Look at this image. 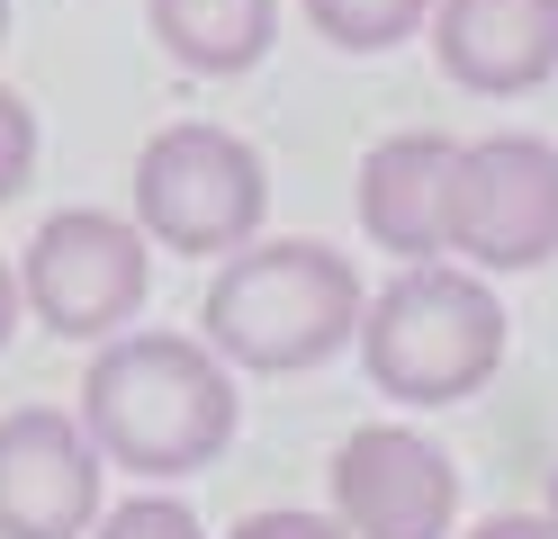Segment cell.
<instances>
[{
	"label": "cell",
	"mask_w": 558,
	"mask_h": 539,
	"mask_svg": "<svg viewBox=\"0 0 558 539\" xmlns=\"http://www.w3.org/2000/svg\"><path fill=\"white\" fill-rule=\"evenodd\" d=\"M82 422L109 467L126 477H198L217 467L234 441V369L217 359V342H190V333H109L82 378Z\"/></svg>",
	"instance_id": "cell-1"
},
{
	"label": "cell",
	"mask_w": 558,
	"mask_h": 539,
	"mask_svg": "<svg viewBox=\"0 0 558 539\" xmlns=\"http://www.w3.org/2000/svg\"><path fill=\"white\" fill-rule=\"evenodd\" d=\"M361 270L342 261L333 243H243L226 252V270L207 279V342H217L226 369L253 378H298L325 369V359L361 333Z\"/></svg>",
	"instance_id": "cell-2"
},
{
	"label": "cell",
	"mask_w": 558,
	"mask_h": 539,
	"mask_svg": "<svg viewBox=\"0 0 558 539\" xmlns=\"http://www.w3.org/2000/svg\"><path fill=\"white\" fill-rule=\"evenodd\" d=\"M361 369L397 405H460L505 369V306L496 287L460 261H405L361 306Z\"/></svg>",
	"instance_id": "cell-3"
},
{
	"label": "cell",
	"mask_w": 558,
	"mask_h": 539,
	"mask_svg": "<svg viewBox=\"0 0 558 539\" xmlns=\"http://www.w3.org/2000/svg\"><path fill=\"white\" fill-rule=\"evenodd\" d=\"M270 216V171L243 135L181 118L162 126L145 154H135V225L162 252H190V261H226L262 234Z\"/></svg>",
	"instance_id": "cell-4"
},
{
	"label": "cell",
	"mask_w": 558,
	"mask_h": 539,
	"mask_svg": "<svg viewBox=\"0 0 558 539\" xmlns=\"http://www.w3.org/2000/svg\"><path fill=\"white\" fill-rule=\"evenodd\" d=\"M145 287H154V234L135 216H109V207H63L19 252V297L63 342L126 333L145 315Z\"/></svg>",
	"instance_id": "cell-5"
},
{
	"label": "cell",
	"mask_w": 558,
	"mask_h": 539,
	"mask_svg": "<svg viewBox=\"0 0 558 539\" xmlns=\"http://www.w3.org/2000/svg\"><path fill=\"white\" fill-rule=\"evenodd\" d=\"M450 252L469 270H541L558 261V144L477 135L450 171Z\"/></svg>",
	"instance_id": "cell-6"
},
{
	"label": "cell",
	"mask_w": 558,
	"mask_h": 539,
	"mask_svg": "<svg viewBox=\"0 0 558 539\" xmlns=\"http://www.w3.org/2000/svg\"><path fill=\"white\" fill-rule=\"evenodd\" d=\"M333 513L352 539H450L460 467L405 422H361L333 450Z\"/></svg>",
	"instance_id": "cell-7"
},
{
	"label": "cell",
	"mask_w": 558,
	"mask_h": 539,
	"mask_svg": "<svg viewBox=\"0 0 558 539\" xmlns=\"http://www.w3.org/2000/svg\"><path fill=\"white\" fill-rule=\"evenodd\" d=\"M99 441L63 405L0 414V539H90L99 522Z\"/></svg>",
	"instance_id": "cell-8"
},
{
	"label": "cell",
	"mask_w": 558,
	"mask_h": 539,
	"mask_svg": "<svg viewBox=\"0 0 558 539\" xmlns=\"http://www.w3.org/2000/svg\"><path fill=\"white\" fill-rule=\"evenodd\" d=\"M433 63L477 99H522L558 72V0H433Z\"/></svg>",
	"instance_id": "cell-9"
},
{
	"label": "cell",
	"mask_w": 558,
	"mask_h": 539,
	"mask_svg": "<svg viewBox=\"0 0 558 539\" xmlns=\"http://www.w3.org/2000/svg\"><path fill=\"white\" fill-rule=\"evenodd\" d=\"M450 171H460V144L450 135H388V144H369V162H361V225H369V243L397 252V261L450 252Z\"/></svg>",
	"instance_id": "cell-10"
},
{
	"label": "cell",
	"mask_w": 558,
	"mask_h": 539,
	"mask_svg": "<svg viewBox=\"0 0 558 539\" xmlns=\"http://www.w3.org/2000/svg\"><path fill=\"white\" fill-rule=\"evenodd\" d=\"M145 19L162 36V54L181 72H207V82H234L253 72L279 36V0H145Z\"/></svg>",
	"instance_id": "cell-11"
},
{
	"label": "cell",
	"mask_w": 558,
	"mask_h": 539,
	"mask_svg": "<svg viewBox=\"0 0 558 539\" xmlns=\"http://www.w3.org/2000/svg\"><path fill=\"white\" fill-rule=\"evenodd\" d=\"M306 19H316V36L342 46V54H388L433 19V0H306Z\"/></svg>",
	"instance_id": "cell-12"
},
{
	"label": "cell",
	"mask_w": 558,
	"mask_h": 539,
	"mask_svg": "<svg viewBox=\"0 0 558 539\" xmlns=\"http://www.w3.org/2000/svg\"><path fill=\"white\" fill-rule=\"evenodd\" d=\"M90 539H207V530H198L190 503H171V494H135V503H118V513H99Z\"/></svg>",
	"instance_id": "cell-13"
},
{
	"label": "cell",
	"mask_w": 558,
	"mask_h": 539,
	"mask_svg": "<svg viewBox=\"0 0 558 539\" xmlns=\"http://www.w3.org/2000/svg\"><path fill=\"white\" fill-rule=\"evenodd\" d=\"M27 171H37V108L0 82V198H19Z\"/></svg>",
	"instance_id": "cell-14"
},
{
	"label": "cell",
	"mask_w": 558,
	"mask_h": 539,
	"mask_svg": "<svg viewBox=\"0 0 558 539\" xmlns=\"http://www.w3.org/2000/svg\"><path fill=\"white\" fill-rule=\"evenodd\" d=\"M226 539H352L342 513H243Z\"/></svg>",
	"instance_id": "cell-15"
},
{
	"label": "cell",
	"mask_w": 558,
	"mask_h": 539,
	"mask_svg": "<svg viewBox=\"0 0 558 539\" xmlns=\"http://www.w3.org/2000/svg\"><path fill=\"white\" fill-rule=\"evenodd\" d=\"M469 539H558V522H541V513H496V522H477Z\"/></svg>",
	"instance_id": "cell-16"
},
{
	"label": "cell",
	"mask_w": 558,
	"mask_h": 539,
	"mask_svg": "<svg viewBox=\"0 0 558 539\" xmlns=\"http://www.w3.org/2000/svg\"><path fill=\"white\" fill-rule=\"evenodd\" d=\"M19 315H27V297H19V270L0 261V351H10V333H19Z\"/></svg>",
	"instance_id": "cell-17"
},
{
	"label": "cell",
	"mask_w": 558,
	"mask_h": 539,
	"mask_svg": "<svg viewBox=\"0 0 558 539\" xmlns=\"http://www.w3.org/2000/svg\"><path fill=\"white\" fill-rule=\"evenodd\" d=\"M549 522H558V477H549Z\"/></svg>",
	"instance_id": "cell-18"
},
{
	"label": "cell",
	"mask_w": 558,
	"mask_h": 539,
	"mask_svg": "<svg viewBox=\"0 0 558 539\" xmlns=\"http://www.w3.org/2000/svg\"><path fill=\"white\" fill-rule=\"evenodd\" d=\"M0 36H10V0H0Z\"/></svg>",
	"instance_id": "cell-19"
}]
</instances>
